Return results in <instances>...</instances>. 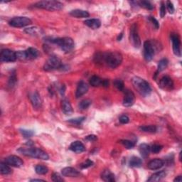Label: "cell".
<instances>
[{
  "instance_id": "35",
  "label": "cell",
  "mask_w": 182,
  "mask_h": 182,
  "mask_svg": "<svg viewBox=\"0 0 182 182\" xmlns=\"http://www.w3.org/2000/svg\"><path fill=\"white\" fill-rule=\"evenodd\" d=\"M40 30L41 29H39V28H36V27H30V28H26L25 32L27 33L28 34L36 36V35H38V33H39Z\"/></svg>"
},
{
  "instance_id": "43",
  "label": "cell",
  "mask_w": 182,
  "mask_h": 182,
  "mask_svg": "<svg viewBox=\"0 0 182 182\" xmlns=\"http://www.w3.org/2000/svg\"><path fill=\"white\" fill-rule=\"evenodd\" d=\"M93 162H92V161L90 159H87L85 162H83L81 164H80V167H81L82 169H87L88 167H90V166H93Z\"/></svg>"
},
{
  "instance_id": "17",
  "label": "cell",
  "mask_w": 182,
  "mask_h": 182,
  "mask_svg": "<svg viewBox=\"0 0 182 182\" xmlns=\"http://www.w3.org/2000/svg\"><path fill=\"white\" fill-rule=\"evenodd\" d=\"M164 164V162L163 160L160 159H154L148 163L147 167L151 170H157L162 168Z\"/></svg>"
},
{
  "instance_id": "14",
  "label": "cell",
  "mask_w": 182,
  "mask_h": 182,
  "mask_svg": "<svg viewBox=\"0 0 182 182\" xmlns=\"http://www.w3.org/2000/svg\"><path fill=\"white\" fill-rule=\"evenodd\" d=\"M135 101V95L132 91L126 90L124 91V96L123 99V105L124 107L129 108L134 105Z\"/></svg>"
},
{
  "instance_id": "22",
  "label": "cell",
  "mask_w": 182,
  "mask_h": 182,
  "mask_svg": "<svg viewBox=\"0 0 182 182\" xmlns=\"http://www.w3.org/2000/svg\"><path fill=\"white\" fill-rule=\"evenodd\" d=\"M84 24L88 26L93 29H97V28H100L101 26V22L99 19H87L84 22Z\"/></svg>"
},
{
  "instance_id": "45",
  "label": "cell",
  "mask_w": 182,
  "mask_h": 182,
  "mask_svg": "<svg viewBox=\"0 0 182 182\" xmlns=\"http://www.w3.org/2000/svg\"><path fill=\"white\" fill-rule=\"evenodd\" d=\"M149 20L151 22V23L153 24V26L156 28V29H157L159 27V22L158 21L155 19V18L152 17H149Z\"/></svg>"
},
{
  "instance_id": "9",
  "label": "cell",
  "mask_w": 182,
  "mask_h": 182,
  "mask_svg": "<svg viewBox=\"0 0 182 182\" xmlns=\"http://www.w3.org/2000/svg\"><path fill=\"white\" fill-rule=\"evenodd\" d=\"M32 24V20L26 17H17L12 19L9 22V24L12 27H24Z\"/></svg>"
},
{
  "instance_id": "4",
  "label": "cell",
  "mask_w": 182,
  "mask_h": 182,
  "mask_svg": "<svg viewBox=\"0 0 182 182\" xmlns=\"http://www.w3.org/2000/svg\"><path fill=\"white\" fill-rule=\"evenodd\" d=\"M18 152L26 157L39 159L42 160H48L49 159L47 153L38 148H20L18 149Z\"/></svg>"
},
{
  "instance_id": "30",
  "label": "cell",
  "mask_w": 182,
  "mask_h": 182,
  "mask_svg": "<svg viewBox=\"0 0 182 182\" xmlns=\"http://www.w3.org/2000/svg\"><path fill=\"white\" fill-rule=\"evenodd\" d=\"M139 129L142 132H148V133H155L157 131V127L155 125L149 126H141L139 127Z\"/></svg>"
},
{
  "instance_id": "36",
  "label": "cell",
  "mask_w": 182,
  "mask_h": 182,
  "mask_svg": "<svg viewBox=\"0 0 182 182\" xmlns=\"http://www.w3.org/2000/svg\"><path fill=\"white\" fill-rule=\"evenodd\" d=\"M121 143L123 146L126 148L127 149H132L134 147V143L132 142V141H129V140L127 139H123L121 140Z\"/></svg>"
},
{
  "instance_id": "21",
  "label": "cell",
  "mask_w": 182,
  "mask_h": 182,
  "mask_svg": "<svg viewBox=\"0 0 182 182\" xmlns=\"http://www.w3.org/2000/svg\"><path fill=\"white\" fill-rule=\"evenodd\" d=\"M101 179L106 182H114L115 181V175L110 170L105 169L101 174Z\"/></svg>"
},
{
  "instance_id": "15",
  "label": "cell",
  "mask_w": 182,
  "mask_h": 182,
  "mask_svg": "<svg viewBox=\"0 0 182 182\" xmlns=\"http://www.w3.org/2000/svg\"><path fill=\"white\" fill-rule=\"evenodd\" d=\"M159 87L163 90H172L174 88V82L172 79L169 76L165 75L162 79L160 80L159 82Z\"/></svg>"
},
{
  "instance_id": "52",
  "label": "cell",
  "mask_w": 182,
  "mask_h": 182,
  "mask_svg": "<svg viewBox=\"0 0 182 182\" xmlns=\"http://www.w3.org/2000/svg\"><path fill=\"white\" fill-rule=\"evenodd\" d=\"M122 36H123V33H120V36H118V41H120L121 40V38H122Z\"/></svg>"
},
{
  "instance_id": "37",
  "label": "cell",
  "mask_w": 182,
  "mask_h": 182,
  "mask_svg": "<svg viewBox=\"0 0 182 182\" xmlns=\"http://www.w3.org/2000/svg\"><path fill=\"white\" fill-rule=\"evenodd\" d=\"M114 86H115L117 89H118L119 90L123 91L124 90V83L122 80L120 79H116L114 80L113 82Z\"/></svg>"
},
{
  "instance_id": "44",
  "label": "cell",
  "mask_w": 182,
  "mask_h": 182,
  "mask_svg": "<svg viewBox=\"0 0 182 182\" xmlns=\"http://www.w3.org/2000/svg\"><path fill=\"white\" fill-rule=\"evenodd\" d=\"M166 7H167V9L168 12L170 13V14H173L174 12V7L173 4L171 3L170 1H167L166 2Z\"/></svg>"
},
{
  "instance_id": "26",
  "label": "cell",
  "mask_w": 182,
  "mask_h": 182,
  "mask_svg": "<svg viewBox=\"0 0 182 182\" xmlns=\"http://www.w3.org/2000/svg\"><path fill=\"white\" fill-rule=\"evenodd\" d=\"M139 153L143 158H147L151 152L150 147L147 144H141L139 145Z\"/></svg>"
},
{
  "instance_id": "6",
  "label": "cell",
  "mask_w": 182,
  "mask_h": 182,
  "mask_svg": "<svg viewBox=\"0 0 182 182\" xmlns=\"http://www.w3.org/2000/svg\"><path fill=\"white\" fill-rule=\"evenodd\" d=\"M157 48V44L154 41L149 40L144 43V57L147 61H152Z\"/></svg>"
},
{
  "instance_id": "39",
  "label": "cell",
  "mask_w": 182,
  "mask_h": 182,
  "mask_svg": "<svg viewBox=\"0 0 182 182\" xmlns=\"http://www.w3.org/2000/svg\"><path fill=\"white\" fill-rule=\"evenodd\" d=\"M85 117H81V118H75V119H69L68 123H71V124H81L83 121L85 120Z\"/></svg>"
},
{
  "instance_id": "40",
  "label": "cell",
  "mask_w": 182,
  "mask_h": 182,
  "mask_svg": "<svg viewBox=\"0 0 182 182\" xmlns=\"http://www.w3.org/2000/svg\"><path fill=\"white\" fill-rule=\"evenodd\" d=\"M163 147L162 145L159 144H154L152 147H150V150L151 152L154 153V154H157V153L160 152L162 151Z\"/></svg>"
},
{
  "instance_id": "8",
  "label": "cell",
  "mask_w": 182,
  "mask_h": 182,
  "mask_svg": "<svg viewBox=\"0 0 182 182\" xmlns=\"http://www.w3.org/2000/svg\"><path fill=\"white\" fill-rule=\"evenodd\" d=\"M39 55V52L36 48H28L26 51H20L17 53V58L19 60H33Z\"/></svg>"
},
{
  "instance_id": "24",
  "label": "cell",
  "mask_w": 182,
  "mask_h": 182,
  "mask_svg": "<svg viewBox=\"0 0 182 182\" xmlns=\"http://www.w3.org/2000/svg\"><path fill=\"white\" fill-rule=\"evenodd\" d=\"M166 174L164 171H158V172L152 174L150 177L148 179V181L149 182H154V181H159L165 177Z\"/></svg>"
},
{
  "instance_id": "28",
  "label": "cell",
  "mask_w": 182,
  "mask_h": 182,
  "mask_svg": "<svg viewBox=\"0 0 182 182\" xmlns=\"http://www.w3.org/2000/svg\"><path fill=\"white\" fill-rule=\"evenodd\" d=\"M0 172L4 175H8L12 173V169L7 163L1 162L0 164Z\"/></svg>"
},
{
  "instance_id": "3",
  "label": "cell",
  "mask_w": 182,
  "mask_h": 182,
  "mask_svg": "<svg viewBox=\"0 0 182 182\" xmlns=\"http://www.w3.org/2000/svg\"><path fill=\"white\" fill-rule=\"evenodd\" d=\"M46 41L49 43L56 44L61 48V49L65 53H69L74 48L75 43L73 40L70 37H64V38H51L49 39L46 38Z\"/></svg>"
},
{
  "instance_id": "46",
  "label": "cell",
  "mask_w": 182,
  "mask_h": 182,
  "mask_svg": "<svg viewBox=\"0 0 182 182\" xmlns=\"http://www.w3.org/2000/svg\"><path fill=\"white\" fill-rule=\"evenodd\" d=\"M165 15H166V6L164 2H162V4H161V8H160V16L162 18H164Z\"/></svg>"
},
{
  "instance_id": "25",
  "label": "cell",
  "mask_w": 182,
  "mask_h": 182,
  "mask_svg": "<svg viewBox=\"0 0 182 182\" xmlns=\"http://www.w3.org/2000/svg\"><path fill=\"white\" fill-rule=\"evenodd\" d=\"M62 110L66 115H71L73 113V108L69 101L67 100H63L62 101Z\"/></svg>"
},
{
  "instance_id": "50",
  "label": "cell",
  "mask_w": 182,
  "mask_h": 182,
  "mask_svg": "<svg viewBox=\"0 0 182 182\" xmlns=\"http://www.w3.org/2000/svg\"><path fill=\"white\" fill-rule=\"evenodd\" d=\"M182 181V178H181V176H179L176 177V179H174V181H176V182H181Z\"/></svg>"
},
{
  "instance_id": "12",
  "label": "cell",
  "mask_w": 182,
  "mask_h": 182,
  "mask_svg": "<svg viewBox=\"0 0 182 182\" xmlns=\"http://www.w3.org/2000/svg\"><path fill=\"white\" fill-rule=\"evenodd\" d=\"M171 39L172 41V48L174 53L176 56L181 57V41L179 36L176 33H171Z\"/></svg>"
},
{
  "instance_id": "33",
  "label": "cell",
  "mask_w": 182,
  "mask_h": 182,
  "mask_svg": "<svg viewBox=\"0 0 182 182\" xmlns=\"http://www.w3.org/2000/svg\"><path fill=\"white\" fill-rule=\"evenodd\" d=\"M139 6L142 7V8H144L148 10H152L154 9V6L151 4V2H147V1H141L138 2Z\"/></svg>"
},
{
  "instance_id": "31",
  "label": "cell",
  "mask_w": 182,
  "mask_h": 182,
  "mask_svg": "<svg viewBox=\"0 0 182 182\" xmlns=\"http://www.w3.org/2000/svg\"><path fill=\"white\" fill-rule=\"evenodd\" d=\"M168 63H169V61L166 58H163L162 60H160L158 63L157 72H162L164 71V70H165L168 66Z\"/></svg>"
},
{
  "instance_id": "10",
  "label": "cell",
  "mask_w": 182,
  "mask_h": 182,
  "mask_svg": "<svg viewBox=\"0 0 182 182\" xmlns=\"http://www.w3.org/2000/svg\"><path fill=\"white\" fill-rule=\"evenodd\" d=\"M129 40L132 46L135 48H139L141 46V40L138 33V28L136 24H133L130 28V34H129Z\"/></svg>"
},
{
  "instance_id": "48",
  "label": "cell",
  "mask_w": 182,
  "mask_h": 182,
  "mask_svg": "<svg viewBox=\"0 0 182 182\" xmlns=\"http://www.w3.org/2000/svg\"><path fill=\"white\" fill-rule=\"evenodd\" d=\"M85 139L88 140V141H89V142H95L98 139V137H97V136H95V135H93V134L88 135V136L86 137Z\"/></svg>"
},
{
  "instance_id": "1",
  "label": "cell",
  "mask_w": 182,
  "mask_h": 182,
  "mask_svg": "<svg viewBox=\"0 0 182 182\" xmlns=\"http://www.w3.org/2000/svg\"><path fill=\"white\" fill-rule=\"evenodd\" d=\"M95 59L97 63H104L110 68H116L123 61V56L118 51L98 53L96 54Z\"/></svg>"
},
{
  "instance_id": "47",
  "label": "cell",
  "mask_w": 182,
  "mask_h": 182,
  "mask_svg": "<svg viewBox=\"0 0 182 182\" xmlns=\"http://www.w3.org/2000/svg\"><path fill=\"white\" fill-rule=\"evenodd\" d=\"M119 120V122H120V123H122V124H127L129 121V118L127 115H123L120 116Z\"/></svg>"
},
{
  "instance_id": "5",
  "label": "cell",
  "mask_w": 182,
  "mask_h": 182,
  "mask_svg": "<svg viewBox=\"0 0 182 182\" xmlns=\"http://www.w3.org/2000/svg\"><path fill=\"white\" fill-rule=\"evenodd\" d=\"M34 7L36 8L43 9L49 11H59L63 7V4L57 1H41L34 4Z\"/></svg>"
},
{
  "instance_id": "18",
  "label": "cell",
  "mask_w": 182,
  "mask_h": 182,
  "mask_svg": "<svg viewBox=\"0 0 182 182\" xmlns=\"http://www.w3.org/2000/svg\"><path fill=\"white\" fill-rule=\"evenodd\" d=\"M70 149L75 153H82L85 150V147L84 144H83L80 141H75L71 143V144L70 145Z\"/></svg>"
},
{
  "instance_id": "32",
  "label": "cell",
  "mask_w": 182,
  "mask_h": 182,
  "mask_svg": "<svg viewBox=\"0 0 182 182\" xmlns=\"http://www.w3.org/2000/svg\"><path fill=\"white\" fill-rule=\"evenodd\" d=\"M35 170L36 174H39V175H43L48 173V169L46 166L43 165H37L35 167Z\"/></svg>"
},
{
  "instance_id": "49",
  "label": "cell",
  "mask_w": 182,
  "mask_h": 182,
  "mask_svg": "<svg viewBox=\"0 0 182 182\" xmlns=\"http://www.w3.org/2000/svg\"><path fill=\"white\" fill-rule=\"evenodd\" d=\"M102 86H104V87H108L109 86V81L108 80H103Z\"/></svg>"
},
{
  "instance_id": "20",
  "label": "cell",
  "mask_w": 182,
  "mask_h": 182,
  "mask_svg": "<svg viewBox=\"0 0 182 182\" xmlns=\"http://www.w3.org/2000/svg\"><path fill=\"white\" fill-rule=\"evenodd\" d=\"M30 100L32 102L33 107L37 109L39 108L41 105V99L40 97V95L38 94V92L33 93L32 95H30Z\"/></svg>"
},
{
  "instance_id": "19",
  "label": "cell",
  "mask_w": 182,
  "mask_h": 182,
  "mask_svg": "<svg viewBox=\"0 0 182 182\" xmlns=\"http://www.w3.org/2000/svg\"><path fill=\"white\" fill-rule=\"evenodd\" d=\"M62 175L66 177H77L80 175V172L72 167H66L61 171Z\"/></svg>"
},
{
  "instance_id": "23",
  "label": "cell",
  "mask_w": 182,
  "mask_h": 182,
  "mask_svg": "<svg viewBox=\"0 0 182 182\" xmlns=\"http://www.w3.org/2000/svg\"><path fill=\"white\" fill-rule=\"evenodd\" d=\"M70 15L75 18H87L89 17L90 14L87 11L82 9H75L70 12Z\"/></svg>"
},
{
  "instance_id": "38",
  "label": "cell",
  "mask_w": 182,
  "mask_h": 182,
  "mask_svg": "<svg viewBox=\"0 0 182 182\" xmlns=\"http://www.w3.org/2000/svg\"><path fill=\"white\" fill-rule=\"evenodd\" d=\"M20 132L23 135V137L24 138H30L32 137L33 134H34V132L32 130H28V129H20Z\"/></svg>"
},
{
  "instance_id": "13",
  "label": "cell",
  "mask_w": 182,
  "mask_h": 182,
  "mask_svg": "<svg viewBox=\"0 0 182 182\" xmlns=\"http://www.w3.org/2000/svg\"><path fill=\"white\" fill-rule=\"evenodd\" d=\"M4 162L8 165L14 166V167H21L24 164V162H23L22 159L14 155H12L7 157L5 159Z\"/></svg>"
},
{
  "instance_id": "2",
  "label": "cell",
  "mask_w": 182,
  "mask_h": 182,
  "mask_svg": "<svg viewBox=\"0 0 182 182\" xmlns=\"http://www.w3.org/2000/svg\"><path fill=\"white\" fill-rule=\"evenodd\" d=\"M132 83L134 89L143 97L145 98L150 95L152 93V88L146 80L139 77H134L132 80Z\"/></svg>"
},
{
  "instance_id": "27",
  "label": "cell",
  "mask_w": 182,
  "mask_h": 182,
  "mask_svg": "<svg viewBox=\"0 0 182 182\" xmlns=\"http://www.w3.org/2000/svg\"><path fill=\"white\" fill-rule=\"evenodd\" d=\"M103 80L97 75H93L90 78V84L92 85L93 87H98L102 85L103 84Z\"/></svg>"
},
{
  "instance_id": "11",
  "label": "cell",
  "mask_w": 182,
  "mask_h": 182,
  "mask_svg": "<svg viewBox=\"0 0 182 182\" xmlns=\"http://www.w3.org/2000/svg\"><path fill=\"white\" fill-rule=\"evenodd\" d=\"M17 59V56L16 52L13 51L9 49H3L0 54V60L2 62H14Z\"/></svg>"
},
{
  "instance_id": "29",
  "label": "cell",
  "mask_w": 182,
  "mask_h": 182,
  "mask_svg": "<svg viewBox=\"0 0 182 182\" xmlns=\"http://www.w3.org/2000/svg\"><path fill=\"white\" fill-rule=\"evenodd\" d=\"M142 164V161L140 158L133 157L129 161V166L132 167H140Z\"/></svg>"
},
{
  "instance_id": "41",
  "label": "cell",
  "mask_w": 182,
  "mask_h": 182,
  "mask_svg": "<svg viewBox=\"0 0 182 182\" xmlns=\"http://www.w3.org/2000/svg\"><path fill=\"white\" fill-rule=\"evenodd\" d=\"M51 179L52 181L55 182H63L64 181L63 179L58 173H53L51 176Z\"/></svg>"
},
{
  "instance_id": "34",
  "label": "cell",
  "mask_w": 182,
  "mask_h": 182,
  "mask_svg": "<svg viewBox=\"0 0 182 182\" xmlns=\"http://www.w3.org/2000/svg\"><path fill=\"white\" fill-rule=\"evenodd\" d=\"M91 100L89 99H85L82 100L79 104V108L80 110H86L87 108L90 107L91 105Z\"/></svg>"
},
{
  "instance_id": "42",
  "label": "cell",
  "mask_w": 182,
  "mask_h": 182,
  "mask_svg": "<svg viewBox=\"0 0 182 182\" xmlns=\"http://www.w3.org/2000/svg\"><path fill=\"white\" fill-rule=\"evenodd\" d=\"M16 82H17L16 75H15V73H12L9 80V86L11 88L14 86V85L16 84Z\"/></svg>"
},
{
  "instance_id": "16",
  "label": "cell",
  "mask_w": 182,
  "mask_h": 182,
  "mask_svg": "<svg viewBox=\"0 0 182 182\" xmlns=\"http://www.w3.org/2000/svg\"><path fill=\"white\" fill-rule=\"evenodd\" d=\"M88 89H89V87L86 83L84 81H80L78 85L76 92H75V97L77 98H80L88 92Z\"/></svg>"
},
{
  "instance_id": "51",
  "label": "cell",
  "mask_w": 182,
  "mask_h": 182,
  "mask_svg": "<svg viewBox=\"0 0 182 182\" xmlns=\"http://www.w3.org/2000/svg\"><path fill=\"white\" fill-rule=\"evenodd\" d=\"M31 181H45L44 180H42V179H32Z\"/></svg>"
},
{
  "instance_id": "7",
  "label": "cell",
  "mask_w": 182,
  "mask_h": 182,
  "mask_svg": "<svg viewBox=\"0 0 182 182\" xmlns=\"http://www.w3.org/2000/svg\"><path fill=\"white\" fill-rule=\"evenodd\" d=\"M62 66H63V64H62L61 60L58 56H51L48 59V61L46 62V63L43 66V68L46 71H51L56 69L61 68Z\"/></svg>"
}]
</instances>
